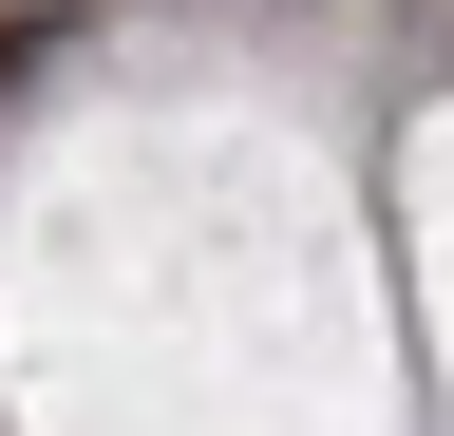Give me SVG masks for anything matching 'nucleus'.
I'll return each mask as SVG.
<instances>
[{"mask_svg": "<svg viewBox=\"0 0 454 436\" xmlns=\"http://www.w3.org/2000/svg\"><path fill=\"white\" fill-rule=\"evenodd\" d=\"M20 58H38V20H0V76H20Z\"/></svg>", "mask_w": 454, "mask_h": 436, "instance_id": "1", "label": "nucleus"}]
</instances>
